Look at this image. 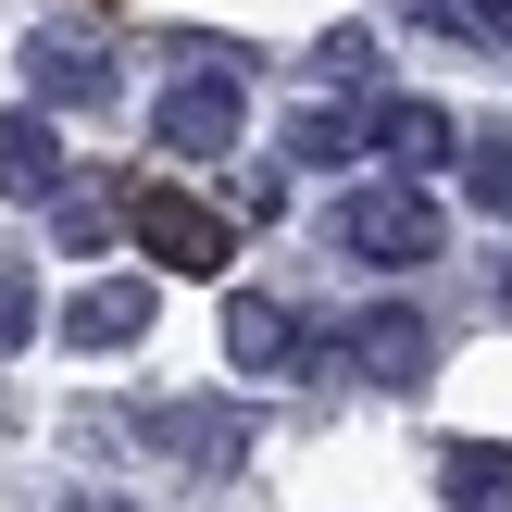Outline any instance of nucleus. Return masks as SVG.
I'll list each match as a JSON object with an SVG mask.
<instances>
[{
	"instance_id": "nucleus-7",
	"label": "nucleus",
	"mask_w": 512,
	"mask_h": 512,
	"mask_svg": "<svg viewBox=\"0 0 512 512\" xmlns=\"http://www.w3.org/2000/svg\"><path fill=\"white\" fill-rule=\"evenodd\" d=\"M225 363H238V375H288L300 363V325H288V300H225Z\"/></svg>"
},
{
	"instance_id": "nucleus-11",
	"label": "nucleus",
	"mask_w": 512,
	"mask_h": 512,
	"mask_svg": "<svg viewBox=\"0 0 512 512\" xmlns=\"http://www.w3.org/2000/svg\"><path fill=\"white\" fill-rule=\"evenodd\" d=\"M350 150H363V125H350L338 100H300V125H288V163H313V175H338Z\"/></svg>"
},
{
	"instance_id": "nucleus-6",
	"label": "nucleus",
	"mask_w": 512,
	"mask_h": 512,
	"mask_svg": "<svg viewBox=\"0 0 512 512\" xmlns=\"http://www.w3.org/2000/svg\"><path fill=\"white\" fill-rule=\"evenodd\" d=\"M363 138H375V150H388V163H400V175H438V163H463V125H450V113H438V100H388V113H375V125H363Z\"/></svg>"
},
{
	"instance_id": "nucleus-4",
	"label": "nucleus",
	"mask_w": 512,
	"mask_h": 512,
	"mask_svg": "<svg viewBox=\"0 0 512 512\" xmlns=\"http://www.w3.org/2000/svg\"><path fill=\"white\" fill-rule=\"evenodd\" d=\"M25 88L38 100H113V50H100L88 25H38V38H25Z\"/></svg>"
},
{
	"instance_id": "nucleus-12",
	"label": "nucleus",
	"mask_w": 512,
	"mask_h": 512,
	"mask_svg": "<svg viewBox=\"0 0 512 512\" xmlns=\"http://www.w3.org/2000/svg\"><path fill=\"white\" fill-rule=\"evenodd\" d=\"M175 450H188V463H238V450H250V413H188V438H175Z\"/></svg>"
},
{
	"instance_id": "nucleus-10",
	"label": "nucleus",
	"mask_w": 512,
	"mask_h": 512,
	"mask_svg": "<svg viewBox=\"0 0 512 512\" xmlns=\"http://www.w3.org/2000/svg\"><path fill=\"white\" fill-rule=\"evenodd\" d=\"M450 512H512V450H500V438L450 450Z\"/></svg>"
},
{
	"instance_id": "nucleus-2",
	"label": "nucleus",
	"mask_w": 512,
	"mask_h": 512,
	"mask_svg": "<svg viewBox=\"0 0 512 512\" xmlns=\"http://www.w3.org/2000/svg\"><path fill=\"white\" fill-rule=\"evenodd\" d=\"M338 238L350 250H363V263H425V250H438V213H425V188H413V175H400V188H350L338 200Z\"/></svg>"
},
{
	"instance_id": "nucleus-9",
	"label": "nucleus",
	"mask_w": 512,
	"mask_h": 512,
	"mask_svg": "<svg viewBox=\"0 0 512 512\" xmlns=\"http://www.w3.org/2000/svg\"><path fill=\"white\" fill-rule=\"evenodd\" d=\"M63 188V138L50 113H0V200H50Z\"/></svg>"
},
{
	"instance_id": "nucleus-5",
	"label": "nucleus",
	"mask_w": 512,
	"mask_h": 512,
	"mask_svg": "<svg viewBox=\"0 0 512 512\" xmlns=\"http://www.w3.org/2000/svg\"><path fill=\"white\" fill-rule=\"evenodd\" d=\"M63 338H75V350H138V338H150V275H100V288H75Z\"/></svg>"
},
{
	"instance_id": "nucleus-17",
	"label": "nucleus",
	"mask_w": 512,
	"mask_h": 512,
	"mask_svg": "<svg viewBox=\"0 0 512 512\" xmlns=\"http://www.w3.org/2000/svg\"><path fill=\"white\" fill-rule=\"evenodd\" d=\"M500 300H512V275H500Z\"/></svg>"
},
{
	"instance_id": "nucleus-1",
	"label": "nucleus",
	"mask_w": 512,
	"mask_h": 512,
	"mask_svg": "<svg viewBox=\"0 0 512 512\" xmlns=\"http://www.w3.org/2000/svg\"><path fill=\"white\" fill-rule=\"evenodd\" d=\"M238 125H250L238 63H188V75L163 88V113H150V138H163L175 163H225V150H238Z\"/></svg>"
},
{
	"instance_id": "nucleus-8",
	"label": "nucleus",
	"mask_w": 512,
	"mask_h": 512,
	"mask_svg": "<svg viewBox=\"0 0 512 512\" xmlns=\"http://www.w3.org/2000/svg\"><path fill=\"white\" fill-rule=\"evenodd\" d=\"M350 375L413 388V375H425V313H400V300H388V313H363V325H350Z\"/></svg>"
},
{
	"instance_id": "nucleus-16",
	"label": "nucleus",
	"mask_w": 512,
	"mask_h": 512,
	"mask_svg": "<svg viewBox=\"0 0 512 512\" xmlns=\"http://www.w3.org/2000/svg\"><path fill=\"white\" fill-rule=\"evenodd\" d=\"M88 512H125V500H88Z\"/></svg>"
},
{
	"instance_id": "nucleus-15",
	"label": "nucleus",
	"mask_w": 512,
	"mask_h": 512,
	"mask_svg": "<svg viewBox=\"0 0 512 512\" xmlns=\"http://www.w3.org/2000/svg\"><path fill=\"white\" fill-rule=\"evenodd\" d=\"M50 200H63V250H113V213L88 188H50Z\"/></svg>"
},
{
	"instance_id": "nucleus-14",
	"label": "nucleus",
	"mask_w": 512,
	"mask_h": 512,
	"mask_svg": "<svg viewBox=\"0 0 512 512\" xmlns=\"http://www.w3.org/2000/svg\"><path fill=\"white\" fill-rule=\"evenodd\" d=\"M463 175H475V200H488V213H512V138H475Z\"/></svg>"
},
{
	"instance_id": "nucleus-3",
	"label": "nucleus",
	"mask_w": 512,
	"mask_h": 512,
	"mask_svg": "<svg viewBox=\"0 0 512 512\" xmlns=\"http://www.w3.org/2000/svg\"><path fill=\"white\" fill-rule=\"evenodd\" d=\"M138 238H150V263H163V275H225V263H238L225 213H200V200H175V188L138 200Z\"/></svg>"
},
{
	"instance_id": "nucleus-13",
	"label": "nucleus",
	"mask_w": 512,
	"mask_h": 512,
	"mask_svg": "<svg viewBox=\"0 0 512 512\" xmlns=\"http://www.w3.org/2000/svg\"><path fill=\"white\" fill-rule=\"evenodd\" d=\"M25 338H38V275L0 263V350H25Z\"/></svg>"
}]
</instances>
